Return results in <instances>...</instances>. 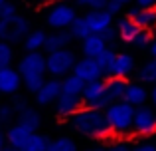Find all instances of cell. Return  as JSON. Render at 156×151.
<instances>
[{"mask_svg":"<svg viewBox=\"0 0 156 151\" xmlns=\"http://www.w3.org/2000/svg\"><path fill=\"white\" fill-rule=\"evenodd\" d=\"M67 121L77 133L89 137V139H99V141L115 139V133L111 131L109 121H107L105 109L83 105V108H81L75 115L69 117Z\"/></svg>","mask_w":156,"mask_h":151,"instance_id":"1","label":"cell"},{"mask_svg":"<svg viewBox=\"0 0 156 151\" xmlns=\"http://www.w3.org/2000/svg\"><path fill=\"white\" fill-rule=\"evenodd\" d=\"M134 105H130L129 101L121 100L111 104L105 109L107 121H109L111 131L115 133L117 139H126V137H134L133 133V119H134Z\"/></svg>","mask_w":156,"mask_h":151,"instance_id":"2","label":"cell"},{"mask_svg":"<svg viewBox=\"0 0 156 151\" xmlns=\"http://www.w3.org/2000/svg\"><path fill=\"white\" fill-rule=\"evenodd\" d=\"M75 64H77V56H75V52H71L69 48L50 52V54L46 56V74L61 80V77H65L67 74H71Z\"/></svg>","mask_w":156,"mask_h":151,"instance_id":"3","label":"cell"},{"mask_svg":"<svg viewBox=\"0 0 156 151\" xmlns=\"http://www.w3.org/2000/svg\"><path fill=\"white\" fill-rule=\"evenodd\" d=\"M30 32V20L22 14H14L10 18H0V40L8 44L24 42L26 34Z\"/></svg>","mask_w":156,"mask_h":151,"instance_id":"4","label":"cell"},{"mask_svg":"<svg viewBox=\"0 0 156 151\" xmlns=\"http://www.w3.org/2000/svg\"><path fill=\"white\" fill-rule=\"evenodd\" d=\"M75 18H77L75 6H71L67 2H59V4H53L50 10H48L46 24L51 30H67Z\"/></svg>","mask_w":156,"mask_h":151,"instance_id":"5","label":"cell"},{"mask_svg":"<svg viewBox=\"0 0 156 151\" xmlns=\"http://www.w3.org/2000/svg\"><path fill=\"white\" fill-rule=\"evenodd\" d=\"M133 133H134V137H150L156 133V111L152 108L138 105L134 109Z\"/></svg>","mask_w":156,"mask_h":151,"instance_id":"6","label":"cell"},{"mask_svg":"<svg viewBox=\"0 0 156 151\" xmlns=\"http://www.w3.org/2000/svg\"><path fill=\"white\" fill-rule=\"evenodd\" d=\"M129 88V80L126 77H115V76H107V84H105V93L99 100L97 108L99 109H107L111 104L121 101L125 97V92Z\"/></svg>","mask_w":156,"mask_h":151,"instance_id":"7","label":"cell"},{"mask_svg":"<svg viewBox=\"0 0 156 151\" xmlns=\"http://www.w3.org/2000/svg\"><path fill=\"white\" fill-rule=\"evenodd\" d=\"M83 100L81 96H73V93H61L53 104V113L59 119H69L71 115H75L81 108H83Z\"/></svg>","mask_w":156,"mask_h":151,"instance_id":"8","label":"cell"},{"mask_svg":"<svg viewBox=\"0 0 156 151\" xmlns=\"http://www.w3.org/2000/svg\"><path fill=\"white\" fill-rule=\"evenodd\" d=\"M59 96H61V80L59 77H51V80L44 81V85L34 93V100L42 108H50V105L55 104V100Z\"/></svg>","mask_w":156,"mask_h":151,"instance_id":"9","label":"cell"},{"mask_svg":"<svg viewBox=\"0 0 156 151\" xmlns=\"http://www.w3.org/2000/svg\"><path fill=\"white\" fill-rule=\"evenodd\" d=\"M24 85L22 74L12 66L0 68V96H14Z\"/></svg>","mask_w":156,"mask_h":151,"instance_id":"10","label":"cell"},{"mask_svg":"<svg viewBox=\"0 0 156 151\" xmlns=\"http://www.w3.org/2000/svg\"><path fill=\"white\" fill-rule=\"evenodd\" d=\"M18 72L28 74H46V56L42 52H26L18 62Z\"/></svg>","mask_w":156,"mask_h":151,"instance_id":"11","label":"cell"},{"mask_svg":"<svg viewBox=\"0 0 156 151\" xmlns=\"http://www.w3.org/2000/svg\"><path fill=\"white\" fill-rule=\"evenodd\" d=\"M134 68H136V64H134V58H133V56L119 52V54H115V58H113V62H111V66L107 68V76L126 77V80H129V76L134 72Z\"/></svg>","mask_w":156,"mask_h":151,"instance_id":"12","label":"cell"},{"mask_svg":"<svg viewBox=\"0 0 156 151\" xmlns=\"http://www.w3.org/2000/svg\"><path fill=\"white\" fill-rule=\"evenodd\" d=\"M73 74H77L79 77H83L85 81L91 80H99V77H107L103 68L97 64L95 58H89V56H83V60H77L75 68H73Z\"/></svg>","mask_w":156,"mask_h":151,"instance_id":"13","label":"cell"},{"mask_svg":"<svg viewBox=\"0 0 156 151\" xmlns=\"http://www.w3.org/2000/svg\"><path fill=\"white\" fill-rule=\"evenodd\" d=\"M85 20H87V24H89L93 34H103L105 30H109V28L113 26V14H111L107 8L89 10L87 14H85Z\"/></svg>","mask_w":156,"mask_h":151,"instance_id":"14","label":"cell"},{"mask_svg":"<svg viewBox=\"0 0 156 151\" xmlns=\"http://www.w3.org/2000/svg\"><path fill=\"white\" fill-rule=\"evenodd\" d=\"M105 84H107V77H99V80L85 81L83 89H81V100H83V104L91 105V108H97L99 100L103 97V93H105Z\"/></svg>","mask_w":156,"mask_h":151,"instance_id":"15","label":"cell"},{"mask_svg":"<svg viewBox=\"0 0 156 151\" xmlns=\"http://www.w3.org/2000/svg\"><path fill=\"white\" fill-rule=\"evenodd\" d=\"M126 16H130V18H133L140 28H144V30H154L156 28V6H150V8L134 6V8L129 10Z\"/></svg>","mask_w":156,"mask_h":151,"instance_id":"16","label":"cell"},{"mask_svg":"<svg viewBox=\"0 0 156 151\" xmlns=\"http://www.w3.org/2000/svg\"><path fill=\"white\" fill-rule=\"evenodd\" d=\"M73 42V34L67 30H53L48 34L46 38V46H44V50L50 54V52H55V50H63V48H67L69 44Z\"/></svg>","mask_w":156,"mask_h":151,"instance_id":"17","label":"cell"},{"mask_svg":"<svg viewBox=\"0 0 156 151\" xmlns=\"http://www.w3.org/2000/svg\"><path fill=\"white\" fill-rule=\"evenodd\" d=\"M32 133H34V131H30L28 127H24L22 123L16 121V123H12L10 127L6 129V141H8V145L20 149V147L26 145V141L32 137Z\"/></svg>","mask_w":156,"mask_h":151,"instance_id":"18","label":"cell"},{"mask_svg":"<svg viewBox=\"0 0 156 151\" xmlns=\"http://www.w3.org/2000/svg\"><path fill=\"white\" fill-rule=\"evenodd\" d=\"M109 48V44L105 42V38L101 34H89L85 40H81V50H83V56H89V58H97L99 54Z\"/></svg>","mask_w":156,"mask_h":151,"instance_id":"19","label":"cell"},{"mask_svg":"<svg viewBox=\"0 0 156 151\" xmlns=\"http://www.w3.org/2000/svg\"><path fill=\"white\" fill-rule=\"evenodd\" d=\"M148 96H150L148 89H146L142 84H129V88H126L125 97H122V100L129 101V104L134 105V108H138V105H144L146 104Z\"/></svg>","mask_w":156,"mask_h":151,"instance_id":"20","label":"cell"},{"mask_svg":"<svg viewBox=\"0 0 156 151\" xmlns=\"http://www.w3.org/2000/svg\"><path fill=\"white\" fill-rule=\"evenodd\" d=\"M18 123H22L24 127H28L30 131H38V127L42 125V115H40V111L36 108L28 105L26 109H22V111L18 113Z\"/></svg>","mask_w":156,"mask_h":151,"instance_id":"21","label":"cell"},{"mask_svg":"<svg viewBox=\"0 0 156 151\" xmlns=\"http://www.w3.org/2000/svg\"><path fill=\"white\" fill-rule=\"evenodd\" d=\"M117 30H119V36H121V40H122V42H133V40L136 38V34L142 30V28L138 26V24L134 22V20L130 18V16H126V18L119 20Z\"/></svg>","mask_w":156,"mask_h":151,"instance_id":"22","label":"cell"},{"mask_svg":"<svg viewBox=\"0 0 156 151\" xmlns=\"http://www.w3.org/2000/svg\"><path fill=\"white\" fill-rule=\"evenodd\" d=\"M46 38H48L46 30H30L26 34V38H24V48H26V52H40V50H44Z\"/></svg>","mask_w":156,"mask_h":151,"instance_id":"23","label":"cell"},{"mask_svg":"<svg viewBox=\"0 0 156 151\" xmlns=\"http://www.w3.org/2000/svg\"><path fill=\"white\" fill-rule=\"evenodd\" d=\"M85 85V80L79 77L77 74H67L61 77V93H73V96H81V89Z\"/></svg>","mask_w":156,"mask_h":151,"instance_id":"24","label":"cell"},{"mask_svg":"<svg viewBox=\"0 0 156 151\" xmlns=\"http://www.w3.org/2000/svg\"><path fill=\"white\" fill-rule=\"evenodd\" d=\"M69 32L73 34V38H77L81 42V40H85L89 34H93L91 28H89L87 20H85V16H77L75 20H73V24L69 26Z\"/></svg>","mask_w":156,"mask_h":151,"instance_id":"25","label":"cell"},{"mask_svg":"<svg viewBox=\"0 0 156 151\" xmlns=\"http://www.w3.org/2000/svg\"><path fill=\"white\" fill-rule=\"evenodd\" d=\"M48 143H50V139H48L46 135L34 131V133H32V137L26 141V145L20 147L18 151H46L48 149Z\"/></svg>","mask_w":156,"mask_h":151,"instance_id":"26","label":"cell"},{"mask_svg":"<svg viewBox=\"0 0 156 151\" xmlns=\"http://www.w3.org/2000/svg\"><path fill=\"white\" fill-rule=\"evenodd\" d=\"M46 151H79V149L71 137H57V139H51L48 143Z\"/></svg>","mask_w":156,"mask_h":151,"instance_id":"27","label":"cell"},{"mask_svg":"<svg viewBox=\"0 0 156 151\" xmlns=\"http://www.w3.org/2000/svg\"><path fill=\"white\" fill-rule=\"evenodd\" d=\"M22 80H24V88L30 93H36L46 81V74H28V76H22Z\"/></svg>","mask_w":156,"mask_h":151,"instance_id":"28","label":"cell"},{"mask_svg":"<svg viewBox=\"0 0 156 151\" xmlns=\"http://www.w3.org/2000/svg\"><path fill=\"white\" fill-rule=\"evenodd\" d=\"M136 77L140 81H144V84H148V81H156V58L148 60V62L138 70V76Z\"/></svg>","mask_w":156,"mask_h":151,"instance_id":"29","label":"cell"},{"mask_svg":"<svg viewBox=\"0 0 156 151\" xmlns=\"http://www.w3.org/2000/svg\"><path fill=\"white\" fill-rule=\"evenodd\" d=\"M14 62V50L8 42L0 40V68H6V66H12Z\"/></svg>","mask_w":156,"mask_h":151,"instance_id":"30","label":"cell"},{"mask_svg":"<svg viewBox=\"0 0 156 151\" xmlns=\"http://www.w3.org/2000/svg\"><path fill=\"white\" fill-rule=\"evenodd\" d=\"M152 30H144V28H142L140 32H138L136 34V38L133 40V46L134 48H150V44H152Z\"/></svg>","mask_w":156,"mask_h":151,"instance_id":"31","label":"cell"},{"mask_svg":"<svg viewBox=\"0 0 156 151\" xmlns=\"http://www.w3.org/2000/svg\"><path fill=\"white\" fill-rule=\"evenodd\" d=\"M14 115H16V111L10 105V101H2V104H0V127L6 125V123H10Z\"/></svg>","mask_w":156,"mask_h":151,"instance_id":"32","label":"cell"},{"mask_svg":"<svg viewBox=\"0 0 156 151\" xmlns=\"http://www.w3.org/2000/svg\"><path fill=\"white\" fill-rule=\"evenodd\" d=\"M115 54H117V52L113 50V48H107V50L103 52V54H99L97 56V64H99L101 68H103V72H105V76H107V68L111 66V62H113V58H115Z\"/></svg>","mask_w":156,"mask_h":151,"instance_id":"33","label":"cell"},{"mask_svg":"<svg viewBox=\"0 0 156 151\" xmlns=\"http://www.w3.org/2000/svg\"><path fill=\"white\" fill-rule=\"evenodd\" d=\"M75 4L87 10H101V8H107L109 0H75Z\"/></svg>","mask_w":156,"mask_h":151,"instance_id":"34","label":"cell"},{"mask_svg":"<svg viewBox=\"0 0 156 151\" xmlns=\"http://www.w3.org/2000/svg\"><path fill=\"white\" fill-rule=\"evenodd\" d=\"M10 97H12V100H10V105L14 108L16 113H20L22 109H26L28 105H30V104H28V100L24 96H20V93H14V96H10Z\"/></svg>","mask_w":156,"mask_h":151,"instance_id":"35","label":"cell"},{"mask_svg":"<svg viewBox=\"0 0 156 151\" xmlns=\"http://www.w3.org/2000/svg\"><path fill=\"white\" fill-rule=\"evenodd\" d=\"M14 14H18V8H16V4L14 2H4L2 6H0V18H10V16H14Z\"/></svg>","mask_w":156,"mask_h":151,"instance_id":"36","label":"cell"},{"mask_svg":"<svg viewBox=\"0 0 156 151\" xmlns=\"http://www.w3.org/2000/svg\"><path fill=\"white\" fill-rule=\"evenodd\" d=\"M107 151H133V147L129 145L126 139H119L117 143H111L109 147H107Z\"/></svg>","mask_w":156,"mask_h":151,"instance_id":"37","label":"cell"},{"mask_svg":"<svg viewBox=\"0 0 156 151\" xmlns=\"http://www.w3.org/2000/svg\"><path fill=\"white\" fill-rule=\"evenodd\" d=\"M107 10L111 12V14H119V12L122 10V4L119 2V0H109V4H107Z\"/></svg>","mask_w":156,"mask_h":151,"instance_id":"38","label":"cell"},{"mask_svg":"<svg viewBox=\"0 0 156 151\" xmlns=\"http://www.w3.org/2000/svg\"><path fill=\"white\" fill-rule=\"evenodd\" d=\"M133 151H156V145L152 143H138V145H134Z\"/></svg>","mask_w":156,"mask_h":151,"instance_id":"39","label":"cell"},{"mask_svg":"<svg viewBox=\"0 0 156 151\" xmlns=\"http://www.w3.org/2000/svg\"><path fill=\"white\" fill-rule=\"evenodd\" d=\"M134 6H138V8H150V6H156V0H134Z\"/></svg>","mask_w":156,"mask_h":151,"instance_id":"40","label":"cell"},{"mask_svg":"<svg viewBox=\"0 0 156 151\" xmlns=\"http://www.w3.org/2000/svg\"><path fill=\"white\" fill-rule=\"evenodd\" d=\"M6 145H8V141H6V131H2V129H0V151L6 147Z\"/></svg>","mask_w":156,"mask_h":151,"instance_id":"41","label":"cell"},{"mask_svg":"<svg viewBox=\"0 0 156 151\" xmlns=\"http://www.w3.org/2000/svg\"><path fill=\"white\" fill-rule=\"evenodd\" d=\"M150 54H152V58H156V38L152 40V44H150Z\"/></svg>","mask_w":156,"mask_h":151,"instance_id":"42","label":"cell"},{"mask_svg":"<svg viewBox=\"0 0 156 151\" xmlns=\"http://www.w3.org/2000/svg\"><path fill=\"white\" fill-rule=\"evenodd\" d=\"M150 100H152V104H154V108H156V85L150 89Z\"/></svg>","mask_w":156,"mask_h":151,"instance_id":"43","label":"cell"},{"mask_svg":"<svg viewBox=\"0 0 156 151\" xmlns=\"http://www.w3.org/2000/svg\"><path fill=\"white\" fill-rule=\"evenodd\" d=\"M119 2H121V4H122V6H129V4H133V2H134V0H119Z\"/></svg>","mask_w":156,"mask_h":151,"instance_id":"44","label":"cell"},{"mask_svg":"<svg viewBox=\"0 0 156 151\" xmlns=\"http://www.w3.org/2000/svg\"><path fill=\"white\" fill-rule=\"evenodd\" d=\"M2 151H18V149H16V147H12V145H6V147H4Z\"/></svg>","mask_w":156,"mask_h":151,"instance_id":"45","label":"cell"},{"mask_svg":"<svg viewBox=\"0 0 156 151\" xmlns=\"http://www.w3.org/2000/svg\"><path fill=\"white\" fill-rule=\"evenodd\" d=\"M85 151H107V149H103V147H91V149H85Z\"/></svg>","mask_w":156,"mask_h":151,"instance_id":"46","label":"cell"},{"mask_svg":"<svg viewBox=\"0 0 156 151\" xmlns=\"http://www.w3.org/2000/svg\"><path fill=\"white\" fill-rule=\"evenodd\" d=\"M4 2H6V0H0V6H2V4H4Z\"/></svg>","mask_w":156,"mask_h":151,"instance_id":"47","label":"cell"},{"mask_svg":"<svg viewBox=\"0 0 156 151\" xmlns=\"http://www.w3.org/2000/svg\"><path fill=\"white\" fill-rule=\"evenodd\" d=\"M154 84H156V81H154Z\"/></svg>","mask_w":156,"mask_h":151,"instance_id":"48","label":"cell"}]
</instances>
